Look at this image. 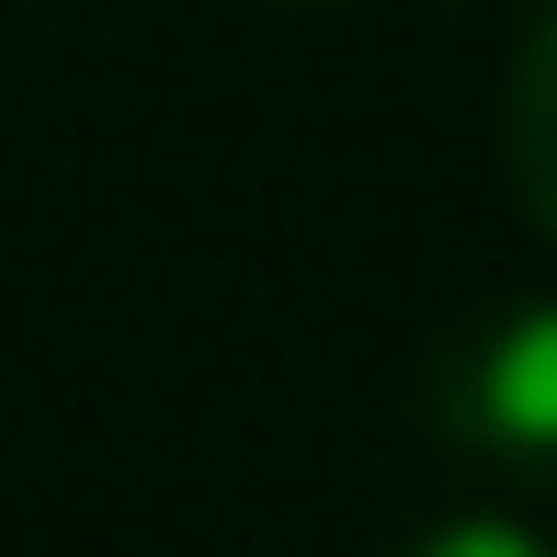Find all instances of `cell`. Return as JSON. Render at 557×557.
Here are the masks:
<instances>
[{
    "mask_svg": "<svg viewBox=\"0 0 557 557\" xmlns=\"http://www.w3.org/2000/svg\"><path fill=\"white\" fill-rule=\"evenodd\" d=\"M421 421L455 467L557 500V296H512L467 319L421 375Z\"/></svg>",
    "mask_w": 557,
    "mask_h": 557,
    "instance_id": "cell-1",
    "label": "cell"
},
{
    "mask_svg": "<svg viewBox=\"0 0 557 557\" xmlns=\"http://www.w3.org/2000/svg\"><path fill=\"white\" fill-rule=\"evenodd\" d=\"M398 557H557L535 523H512V512H455V523H421Z\"/></svg>",
    "mask_w": 557,
    "mask_h": 557,
    "instance_id": "cell-3",
    "label": "cell"
},
{
    "mask_svg": "<svg viewBox=\"0 0 557 557\" xmlns=\"http://www.w3.org/2000/svg\"><path fill=\"white\" fill-rule=\"evenodd\" d=\"M500 171H512L523 216L557 239V0L535 12V35L512 46V81H500Z\"/></svg>",
    "mask_w": 557,
    "mask_h": 557,
    "instance_id": "cell-2",
    "label": "cell"
}]
</instances>
